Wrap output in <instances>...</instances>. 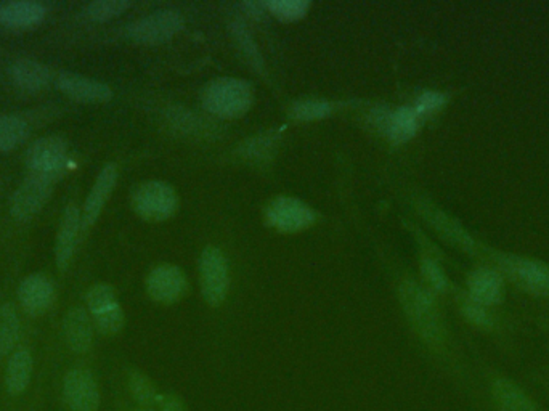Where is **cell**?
<instances>
[{
	"instance_id": "cell-30",
	"label": "cell",
	"mask_w": 549,
	"mask_h": 411,
	"mask_svg": "<svg viewBox=\"0 0 549 411\" xmlns=\"http://www.w3.org/2000/svg\"><path fill=\"white\" fill-rule=\"evenodd\" d=\"M265 7L280 20L296 21L304 17L310 4L307 0H270Z\"/></svg>"
},
{
	"instance_id": "cell-36",
	"label": "cell",
	"mask_w": 549,
	"mask_h": 411,
	"mask_svg": "<svg viewBox=\"0 0 549 411\" xmlns=\"http://www.w3.org/2000/svg\"><path fill=\"white\" fill-rule=\"evenodd\" d=\"M272 139H269L267 135L264 137H259V139L251 140V142L246 143V150H244V155L249 156V158H262V156L269 153L270 148H272Z\"/></svg>"
},
{
	"instance_id": "cell-15",
	"label": "cell",
	"mask_w": 549,
	"mask_h": 411,
	"mask_svg": "<svg viewBox=\"0 0 549 411\" xmlns=\"http://www.w3.org/2000/svg\"><path fill=\"white\" fill-rule=\"evenodd\" d=\"M57 87L61 94L79 103H106L113 98V90L105 82L70 71L58 74Z\"/></svg>"
},
{
	"instance_id": "cell-8",
	"label": "cell",
	"mask_w": 549,
	"mask_h": 411,
	"mask_svg": "<svg viewBox=\"0 0 549 411\" xmlns=\"http://www.w3.org/2000/svg\"><path fill=\"white\" fill-rule=\"evenodd\" d=\"M132 206L143 219L166 220L177 209V195L164 182H147L135 190Z\"/></svg>"
},
{
	"instance_id": "cell-18",
	"label": "cell",
	"mask_w": 549,
	"mask_h": 411,
	"mask_svg": "<svg viewBox=\"0 0 549 411\" xmlns=\"http://www.w3.org/2000/svg\"><path fill=\"white\" fill-rule=\"evenodd\" d=\"M147 291L153 301L174 304L187 291V280L177 267L159 265L148 275Z\"/></svg>"
},
{
	"instance_id": "cell-27",
	"label": "cell",
	"mask_w": 549,
	"mask_h": 411,
	"mask_svg": "<svg viewBox=\"0 0 549 411\" xmlns=\"http://www.w3.org/2000/svg\"><path fill=\"white\" fill-rule=\"evenodd\" d=\"M127 389L132 399L142 408L155 407L158 402L159 394L155 384L151 383V379L143 375L142 371L131 370L127 373Z\"/></svg>"
},
{
	"instance_id": "cell-3",
	"label": "cell",
	"mask_w": 549,
	"mask_h": 411,
	"mask_svg": "<svg viewBox=\"0 0 549 411\" xmlns=\"http://www.w3.org/2000/svg\"><path fill=\"white\" fill-rule=\"evenodd\" d=\"M36 379V359L31 347L20 344L18 349L4 362L2 371V399L0 410L12 407L25 400L33 391Z\"/></svg>"
},
{
	"instance_id": "cell-31",
	"label": "cell",
	"mask_w": 549,
	"mask_h": 411,
	"mask_svg": "<svg viewBox=\"0 0 549 411\" xmlns=\"http://www.w3.org/2000/svg\"><path fill=\"white\" fill-rule=\"evenodd\" d=\"M461 314L471 325L477 326L480 330H492L493 318L487 307L480 306L479 302L471 298H464L460 304Z\"/></svg>"
},
{
	"instance_id": "cell-28",
	"label": "cell",
	"mask_w": 549,
	"mask_h": 411,
	"mask_svg": "<svg viewBox=\"0 0 549 411\" xmlns=\"http://www.w3.org/2000/svg\"><path fill=\"white\" fill-rule=\"evenodd\" d=\"M129 7H131V2H127V0H94L84 7V15L90 21L102 23V21L119 17Z\"/></svg>"
},
{
	"instance_id": "cell-24",
	"label": "cell",
	"mask_w": 549,
	"mask_h": 411,
	"mask_svg": "<svg viewBox=\"0 0 549 411\" xmlns=\"http://www.w3.org/2000/svg\"><path fill=\"white\" fill-rule=\"evenodd\" d=\"M419 118L421 116L416 113L415 108L405 106V108H399L394 113L381 116L379 124L395 143H402L410 140L418 132Z\"/></svg>"
},
{
	"instance_id": "cell-29",
	"label": "cell",
	"mask_w": 549,
	"mask_h": 411,
	"mask_svg": "<svg viewBox=\"0 0 549 411\" xmlns=\"http://www.w3.org/2000/svg\"><path fill=\"white\" fill-rule=\"evenodd\" d=\"M232 31L233 34H235L236 42L240 44L244 55L248 57L249 63H251L259 73H264V60H262L261 52L257 49L256 42L253 41V37L249 34L248 28L244 26L243 21L236 20L235 23H232Z\"/></svg>"
},
{
	"instance_id": "cell-20",
	"label": "cell",
	"mask_w": 549,
	"mask_h": 411,
	"mask_svg": "<svg viewBox=\"0 0 549 411\" xmlns=\"http://www.w3.org/2000/svg\"><path fill=\"white\" fill-rule=\"evenodd\" d=\"M469 298L480 306H497L505 298V283L500 273L490 269H477L468 278Z\"/></svg>"
},
{
	"instance_id": "cell-11",
	"label": "cell",
	"mask_w": 549,
	"mask_h": 411,
	"mask_svg": "<svg viewBox=\"0 0 549 411\" xmlns=\"http://www.w3.org/2000/svg\"><path fill=\"white\" fill-rule=\"evenodd\" d=\"M183 20L174 10H161L140 18L127 28V36L140 44H158L167 41L182 29Z\"/></svg>"
},
{
	"instance_id": "cell-37",
	"label": "cell",
	"mask_w": 549,
	"mask_h": 411,
	"mask_svg": "<svg viewBox=\"0 0 549 411\" xmlns=\"http://www.w3.org/2000/svg\"><path fill=\"white\" fill-rule=\"evenodd\" d=\"M156 407L158 411H183V403L172 395H159Z\"/></svg>"
},
{
	"instance_id": "cell-34",
	"label": "cell",
	"mask_w": 549,
	"mask_h": 411,
	"mask_svg": "<svg viewBox=\"0 0 549 411\" xmlns=\"http://www.w3.org/2000/svg\"><path fill=\"white\" fill-rule=\"evenodd\" d=\"M45 403H47V399H45L44 387L42 384H36L25 400L0 411H45Z\"/></svg>"
},
{
	"instance_id": "cell-13",
	"label": "cell",
	"mask_w": 549,
	"mask_h": 411,
	"mask_svg": "<svg viewBox=\"0 0 549 411\" xmlns=\"http://www.w3.org/2000/svg\"><path fill=\"white\" fill-rule=\"evenodd\" d=\"M503 269L509 277L535 296H549V267L541 262L522 257H503Z\"/></svg>"
},
{
	"instance_id": "cell-21",
	"label": "cell",
	"mask_w": 549,
	"mask_h": 411,
	"mask_svg": "<svg viewBox=\"0 0 549 411\" xmlns=\"http://www.w3.org/2000/svg\"><path fill=\"white\" fill-rule=\"evenodd\" d=\"M10 79L26 92H42L52 84L53 73L49 66L33 58H21L10 66Z\"/></svg>"
},
{
	"instance_id": "cell-26",
	"label": "cell",
	"mask_w": 549,
	"mask_h": 411,
	"mask_svg": "<svg viewBox=\"0 0 549 411\" xmlns=\"http://www.w3.org/2000/svg\"><path fill=\"white\" fill-rule=\"evenodd\" d=\"M29 126L20 116H0V153L15 150L28 139Z\"/></svg>"
},
{
	"instance_id": "cell-4",
	"label": "cell",
	"mask_w": 549,
	"mask_h": 411,
	"mask_svg": "<svg viewBox=\"0 0 549 411\" xmlns=\"http://www.w3.org/2000/svg\"><path fill=\"white\" fill-rule=\"evenodd\" d=\"M253 102V86L241 79H217L206 87L203 94L204 108L222 118H238L251 108Z\"/></svg>"
},
{
	"instance_id": "cell-12",
	"label": "cell",
	"mask_w": 549,
	"mask_h": 411,
	"mask_svg": "<svg viewBox=\"0 0 549 411\" xmlns=\"http://www.w3.org/2000/svg\"><path fill=\"white\" fill-rule=\"evenodd\" d=\"M95 333L97 330L86 307L73 306L68 309L61 322V338L70 352L78 357L90 354V350L94 349Z\"/></svg>"
},
{
	"instance_id": "cell-6",
	"label": "cell",
	"mask_w": 549,
	"mask_h": 411,
	"mask_svg": "<svg viewBox=\"0 0 549 411\" xmlns=\"http://www.w3.org/2000/svg\"><path fill=\"white\" fill-rule=\"evenodd\" d=\"M70 164V145L68 140L60 135H47L36 142L26 151V166L29 172L52 175L60 179Z\"/></svg>"
},
{
	"instance_id": "cell-25",
	"label": "cell",
	"mask_w": 549,
	"mask_h": 411,
	"mask_svg": "<svg viewBox=\"0 0 549 411\" xmlns=\"http://www.w3.org/2000/svg\"><path fill=\"white\" fill-rule=\"evenodd\" d=\"M418 208L421 214L426 217L427 222H431L447 240L458 243L463 248H472L474 246L468 233L464 232L463 228L456 224L452 217H448L447 214L434 208L432 204L426 203V201H421Z\"/></svg>"
},
{
	"instance_id": "cell-22",
	"label": "cell",
	"mask_w": 549,
	"mask_h": 411,
	"mask_svg": "<svg viewBox=\"0 0 549 411\" xmlns=\"http://www.w3.org/2000/svg\"><path fill=\"white\" fill-rule=\"evenodd\" d=\"M492 399L498 411H538L537 403L513 379H495Z\"/></svg>"
},
{
	"instance_id": "cell-19",
	"label": "cell",
	"mask_w": 549,
	"mask_h": 411,
	"mask_svg": "<svg viewBox=\"0 0 549 411\" xmlns=\"http://www.w3.org/2000/svg\"><path fill=\"white\" fill-rule=\"evenodd\" d=\"M47 9L34 0H13L0 5V23L12 29H31L41 25Z\"/></svg>"
},
{
	"instance_id": "cell-33",
	"label": "cell",
	"mask_w": 549,
	"mask_h": 411,
	"mask_svg": "<svg viewBox=\"0 0 549 411\" xmlns=\"http://www.w3.org/2000/svg\"><path fill=\"white\" fill-rule=\"evenodd\" d=\"M421 272H423L424 280L429 283L432 289L436 291H447L448 289V280L445 277V273L440 269L437 262L432 261V259H424L421 262Z\"/></svg>"
},
{
	"instance_id": "cell-23",
	"label": "cell",
	"mask_w": 549,
	"mask_h": 411,
	"mask_svg": "<svg viewBox=\"0 0 549 411\" xmlns=\"http://www.w3.org/2000/svg\"><path fill=\"white\" fill-rule=\"evenodd\" d=\"M23 336V323L20 312L13 302L0 304V360L9 359L18 349Z\"/></svg>"
},
{
	"instance_id": "cell-35",
	"label": "cell",
	"mask_w": 549,
	"mask_h": 411,
	"mask_svg": "<svg viewBox=\"0 0 549 411\" xmlns=\"http://www.w3.org/2000/svg\"><path fill=\"white\" fill-rule=\"evenodd\" d=\"M445 103V97L442 94H439V92H424L421 97L416 100V105L413 106L415 108L416 113L419 114V116H423V114H429L434 113V111L439 110V108H442Z\"/></svg>"
},
{
	"instance_id": "cell-1",
	"label": "cell",
	"mask_w": 549,
	"mask_h": 411,
	"mask_svg": "<svg viewBox=\"0 0 549 411\" xmlns=\"http://www.w3.org/2000/svg\"><path fill=\"white\" fill-rule=\"evenodd\" d=\"M400 301L419 338L432 349L444 346L447 331L434 294L415 281H405L400 286Z\"/></svg>"
},
{
	"instance_id": "cell-10",
	"label": "cell",
	"mask_w": 549,
	"mask_h": 411,
	"mask_svg": "<svg viewBox=\"0 0 549 411\" xmlns=\"http://www.w3.org/2000/svg\"><path fill=\"white\" fill-rule=\"evenodd\" d=\"M201 289L209 306H219L227 298L228 278L227 259L217 248L204 249L200 261Z\"/></svg>"
},
{
	"instance_id": "cell-38",
	"label": "cell",
	"mask_w": 549,
	"mask_h": 411,
	"mask_svg": "<svg viewBox=\"0 0 549 411\" xmlns=\"http://www.w3.org/2000/svg\"><path fill=\"white\" fill-rule=\"evenodd\" d=\"M243 7L254 17H259V15H262L265 4H261V2H244Z\"/></svg>"
},
{
	"instance_id": "cell-17",
	"label": "cell",
	"mask_w": 549,
	"mask_h": 411,
	"mask_svg": "<svg viewBox=\"0 0 549 411\" xmlns=\"http://www.w3.org/2000/svg\"><path fill=\"white\" fill-rule=\"evenodd\" d=\"M81 232V209L74 203L68 204L63 216H61L57 240H55V262H57V267L61 272H65L70 267Z\"/></svg>"
},
{
	"instance_id": "cell-39",
	"label": "cell",
	"mask_w": 549,
	"mask_h": 411,
	"mask_svg": "<svg viewBox=\"0 0 549 411\" xmlns=\"http://www.w3.org/2000/svg\"><path fill=\"white\" fill-rule=\"evenodd\" d=\"M129 411H155V410H151V408L139 407V408H132V410H129Z\"/></svg>"
},
{
	"instance_id": "cell-7",
	"label": "cell",
	"mask_w": 549,
	"mask_h": 411,
	"mask_svg": "<svg viewBox=\"0 0 549 411\" xmlns=\"http://www.w3.org/2000/svg\"><path fill=\"white\" fill-rule=\"evenodd\" d=\"M57 182V177L52 175L29 172L28 177L21 182L13 195L12 206H10L12 216L17 220H29L36 216L37 212L41 211L45 203L50 200Z\"/></svg>"
},
{
	"instance_id": "cell-9",
	"label": "cell",
	"mask_w": 549,
	"mask_h": 411,
	"mask_svg": "<svg viewBox=\"0 0 549 411\" xmlns=\"http://www.w3.org/2000/svg\"><path fill=\"white\" fill-rule=\"evenodd\" d=\"M17 298L25 315L31 318L42 317L55 306L57 289L44 273H31L20 281Z\"/></svg>"
},
{
	"instance_id": "cell-16",
	"label": "cell",
	"mask_w": 549,
	"mask_h": 411,
	"mask_svg": "<svg viewBox=\"0 0 549 411\" xmlns=\"http://www.w3.org/2000/svg\"><path fill=\"white\" fill-rule=\"evenodd\" d=\"M116 182H118V167L113 163L105 164L102 171L98 172L95 184L92 185V190L82 206V232H87L97 222L106 201L110 200Z\"/></svg>"
},
{
	"instance_id": "cell-5",
	"label": "cell",
	"mask_w": 549,
	"mask_h": 411,
	"mask_svg": "<svg viewBox=\"0 0 549 411\" xmlns=\"http://www.w3.org/2000/svg\"><path fill=\"white\" fill-rule=\"evenodd\" d=\"M86 309L89 310L95 330L103 336H116L126 323V315L119 304L116 291L106 283H97L87 291Z\"/></svg>"
},
{
	"instance_id": "cell-2",
	"label": "cell",
	"mask_w": 549,
	"mask_h": 411,
	"mask_svg": "<svg viewBox=\"0 0 549 411\" xmlns=\"http://www.w3.org/2000/svg\"><path fill=\"white\" fill-rule=\"evenodd\" d=\"M60 411H100L102 389L94 370L87 365L66 368L58 384Z\"/></svg>"
},
{
	"instance_id": "cell-14",
	"label": "cell",
	"mask_w": 549,
	"mask_h": 411,
	"mask_svg": "<svg viewBox=\"0 0 549 411\" xmlns=\"http://www.w3.org/2000/svg\"><path fill=\"white\" fill-rule=\"evenodd\" d=\"M267 219L281 232H301L315 222V212L294 198H277L267 209Z\"/></svg>"
},
{
	"instance_id": "cell-32",
	"label": "cell",
	"mask_w": 549,
	"mask_h": 411,
	"mask_svg": "<svg viewBox=\"0 0 549 411\" xmlns=\"http://www.w3.org/2000/svg\"><path fill=\"white\" fill-rule=\"evenodd\" d=\"M331 113V105L325 100H302L293 106V116L301 121L322 119Z\"/></svg>"
}]
</instances>
